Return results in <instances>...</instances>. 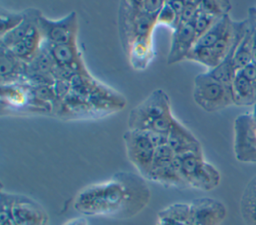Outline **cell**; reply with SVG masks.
<instances>
[{"mask_svg":"<svg viewBox=\"0 0 256 225\" xmlns=\"http://www.w3.org/2000/svg\"><path fill=\"white\" fill-rule=\"evenodd\" d=\"M150 198V189L142 176L120 171L79 190L73 199V208L86 217L123 220L142 212Z\"/></svg>","mask_w":256,"mask_h":225,"instance_id":"6da1fadb","label":"cell"},{"mask_svg":"<svg viewBox=\"0 0 256 225\" xmlns=\"http://www.w3.org/2000/svg\"><path fill=\"white\" fill-rule=\"evenodd\" d=\"M176 120L172 114L169 96L162 89H155L131 109L127 118V127L129 130L167 135Z\"/></svg>","mask_w":256,"mask_h":225,"instance_id":"7a4b0ae2","label":"cell"},{"mask_svg":"<svg viewBox=\"0 0 256 225\" xmlns=\"http://www.w3.org/2000/svg\"><path fill=\"white\" fill-rule=\"evenodd\" d=\"M157 16L145 14L136 9L131 1H121L118 9V31L124 53L140 42L153 41Z\"/></svg>","mask_w":256,"mask_h":225,"instance_id":"3957f363","label":"cell"},{"mask_svg":"<svg viewBox=\"0 0 256 225\" xmlns=\"http://www.w3.org/2000/svg\"><path fill=\"white\" fill-rule=\"evenodd\" d=\"M175 166L187 186L201 191H211L221 181L219 171L204 159L203 152L176 155Z\"/></svg>","mask_w":256,"mask_h":225,"instance_id":"277c9868","label":"cell"},{"mask_svg":"<svg viewBox=\"0 0 256 225\" xmlns=\"http://www.w3.org/2000/svg\"><path fill=\"white\" fill-rule=\"evenodd\" d=\"M53 106L39 100L28 83L1 85V113L43 114L52 113Z\"/></svg>","mask_w":256,"mask_h":225,"instance_id":"5b68a950","label":"cell"},{"mask_svg":"<svg viewBox=\"0 0 256 225\" xmlns=\"http://www.w3.org/2000/svg\"><path fill=\"white\" fill-rule=\"evenodd\" d=\"M192 97L202 110L209 113L234 105L231 86L223 84L208 72L195 76Z\"/></svg>","mask_w":256,"mask_h":225,"instance_id":"8992f818","label":"cell"},{"mask_svg":"<svg viewBox=\"0 0 256 225\" xmlns=\"http://www.w3.org/2000/svg\"><path fill=\"white\" fill-rule=\"evenodd\" d=\"M127 158L138 174L147 180L153 165L155 146L144 131L129 130L123 134Z\"/></svg>","mask_w":256,"mask_h":225,"instance_id":"52a82bcc","label":"cell"},{"mask_svg":"<svg viewBox=\"0 0 256 225\" xmlns=\"http://www.w3.org/2000/svg\"><path fill=\"white\" fill-rule=\"evenodd\" d=\"M233 151L237 161L256 163V132L252 114L245 112L237 116L233 124Z\"/></svg>","mask_w":256,"mask_h":225,"instance_id":"ba28073f","label":"cell"},{"mask_svg":"<svg viewBox=\"0 0 256 225\" xmlns=\"http://www.w3.org/2000/svg\"><path fill=\"white\" fill-rule=\"evenodd\" d=\"M38 26L43 41L48 44L60 45L77 41L79 25L78 16L74 11L57 20L50 19L41 14L38 20Z\"/></svg>","mask_w":256,"mask_h":225,"instance_id":"9c48e42d","label":"cell"},{"mask_svg":"<svg viewBox=\"0 0 256 225\" xmlns=\"http://www.w3.org/2000/svg\"><path fill=\"white\" fill-rule=\"evenodd\" d=\"M190 219L188 225H221L227 215L225 205L213 198L202 197L190 203Z\"/></svg>","mask_w":256,"mask_h":225,"instance_id":"30bf717a","label":"cell"},{"mask_svg":"<svg viewBox=\"0 0 256 225\" xmlns=\"http://www.w3.org/2000/svg\"><path fill=\"white\" fill-rule=\"evenodd\" d=\"M12 220L15 225H49V217L44 208L35 200L20 194L15 195Z\"/></svg>","mask_w":256,"mask_h":225,"instance_id":"8fae6325","label":"cell"},{"mask_svg":"<svg viewBox=\"0 0 256 225\" xmlns=\"http://www.w3.org/2000/svg\"><path fill=\"white\" fill-rule=\"evenodd\" d=\"M196 32L191 25L181 24L172 31L171 43L167 54V64L172 65L186 60L189 52L197 41Z\"/></svg>","mask_w":256,"mask_h":225,"instance_id":"7c38bea8","label":"cell"},{"mask_svg":"<svg viewBox=\"0 0 256 225\" xmlns=\"http://www.w3.org/2000/svg\"><path fill=\"white\" fill-rule=\"evenodd\" d=\"M26 71L27 63L16 57L9 49L0 45L1 85L26 83Z\"/></svg>","mask_w":256,"mask_h":225,"instance_id":"4fadbf2b","label":"cell"},{"mask_svg":"<svg viewBox=\"0 0 256 225\" xmlns=\"http://www.w3.org/2000/svg\"><path fill=\"white\" fill-rule=\"evenodd\" d=\"M167 144L175 155L190 152H202V147L194 134L180 121L176 120L167 134Z\"/></svg>","mask_w":256,"mask_h":225,"instance_id":"5bb4252c","label":"cell"},{"mask_svg":"<svg viewBox=\"0 0 256 225\" xmlns=\"http://www.w3.org/2000/svg\"><path fill=\"white\" fill-rule=\"evenodd\" d=\"M147 180L160 184L164 187L188 188L186 182L183 180L180 173L178 172L174 160L170 163L152 166Z\"/></svg>","mask_w":256,"mask_h":225,"instance_id":"9a60e30c","label":"cell"},{"mask_svg":"<svg viewBox=\"0 0 256 225\" xmlns=\"http://www.w3.org/2000/svg\"><path fill=\"white\" fill-rule=\"evenodd\" d=\"M233 102L236 106H254L256 104V89L241 71H237L231 85Z\"/></svg>","mask_w":256,"mask_h":225,"instance_id":"2e32d148","label":"cell"},{"mask_svg":"<svg viewBox=\"0 0 256 225\" xmlns=\"http://www.w3.org/2000/svg\"><path fill=\"white\" fill-rule=\"evenodd\" d=\"M24 13L25 17L21 24L12 31L0 37V45L8 48L22 40L28 34L31 28L38 22L39 16L42 14L41 11L36 8H27L24 10Z\"/></svg>","mask_w":256,"mask_h":225,"instance_id":"e0dca14e","label":"cell"},{"mask_svg":"<svg viewBox=\"0 0 256 225\" xmlns=\"http://www.w3.org/2000/svg\"><path fill=\"white\" fill-rule=\"evenodd\" d=\"M240 213L245 225H256V175L249 180L243 190Z\"/></svg>","mask_w":256,"mask_h":225,"instance_id":"ac0fdd59","label":"cell"},{"mask_svg":"<svg viewBox=\"0 0 256 225\" xmlns=\"http://www.w3.org/2000/svg\"><path fill=\"white\" fill-rule=\"evenodd\" d=\"M233 20L230 18L229 14L223 15L211 26V28L208 31H206L203 35H201L197 39L193 48H199V49L211 48L226 33V31L228 30Z\"/></svg>","mask_w":256,"mask_h":225,"instance_id":"d6986e66","label":"cell"},{"mask_svg":"<svg viewBox=\"0 0 256 225\" xmlns=\"http://www.w3.org/2000/svg\"><path fill=\"white\" fill-rule=\"evenodd\" d=\"M252 41H253V30L250 23V26L245 36L239 42L233 56L232 64L235 72L242 70L243 68H245L246 66L252 63Z\"/></svg>","mask_w":256,"mask_h":225,"instance_id":"ffe728a7","label":"cell"},{"mask_svg":"<svg viewBox=\"0 0 256 225\" xmlns=\"http://www.w3.org/2000/svg\"><path fill=\"white\" fill-rule=\"evenodd\" d=\"M25 13L21 12H10L5 9H1L0 12V36L12 31L21 24L24 20Z\"/></svg>","mask_w":256,"mask_h":225,"instance_id":"44dd1931","label":"cell"},{"mask_svg":"<svg viewBox=\"0 0 256 225\" xmlns=\"http://www.w3.org/2000/svg\"><path fill=\"white\" fill-rule=\"evenodd\" d=\"M220 17L214 16L206 11H204L200 6L199 9L194 17V19L191 22V25L193 26L197 37L199 38L201 35H203L206 31H208L211 26L219 19ZM197 38V39H198Z\"/></svg>","mask_w":256,"mask_h":225,"instance_id":"7402d4cb","label":"cell"},{"mask_svg":"<svg viewBox=\"0 0 256 225\" xmlns=\"http://www.w3.org/2000/svg\"><path fill=\"white\" fill-rule=\"evenodd\" d=\"M14 193L6 192L4 189H1V198H0V224L5 225L8 222L12 221V207L15 200Z\"/></svg>","mask_w":256,"mask_h":225,"instance_id":"603a6c76","label":"cell"},{"mask_svg":"<svg viewBox=\"0 0 256 225\" xmlns=\"http://www.w3.org/2000/svg\"><path fill=\"white\" fill-rule=\"evenodd\" d=\"M156 24L169 27L172 31L178 26L179 21L177 15L174 12L173 8L168 3V1H165L162 9L158 13L156 18Z\"/></svg>","mask_w":256,"mask_h":225,"instance_id":"cb8c5ba5","label":"cell"},{"mask_svg":"<svg viewBox=\"0 0 256 225\" xmlns=\"http://www.w3.org/2000/svg\"><path fill=\"white\" fill-rule=\"evenodd\" d=\"M200 7L214 16L222 17L223 15L229 14L231 4L228 1H201Z\"/></svg>","mask_w":256,"mask_h":225,"instance_id":"d4e9b609","label":"cell"},{"mask_svg":"<svg viewBox=\"0 0 256 225\" xmlns=\"http://www.w3.org/2000/svg\"><path fill=\"white\" fill-rule=\"evenodd\" d=\"M132 5L138 9L139 11L148 14V15H152V16H157L158 13L160 12V10L162 9L165 1H159V0H147V1H143V0H139V1H131Z\"/></svg>","mask_w":256,"mask_h":225,"instance_id":"484cf974","label":"cell"},{"mask_svg":"<svg viewBox=\"0 0 256 225\" xmlns=\"http://www.w3.org/2000/svg\"><path fill=\"white\" fill-rule=\"evenodd\" d=\"M184 2H185V6H184V10H183V13H182L179 25L191 23L192 20L194 19L195 15H196L198 9H199L200 4H201V1H189V0H186Z\"/></svg>","mask_w":256,"mask_h":225,"instance_id":"4316f807","label":"cell"},{"mask_svg":"<svg viewBox=\"0 0 256 225\" xmlns=\"http://www.w3.org/2000/svg\"><path fill=\"white\" fill-rule=\"evenodd\" d=\"M168 3H169L170 6L173 8L174 12H175L176 15H177L178 21H179V23H180V19H181L183 10H184L185 2H184V1H168ZM178 26H179V24H178ZM178 26H177V27H178Z\"/></svg>","mask_w":256,"mask_h":225,"instance_id":"83f0119b","label":"cell"},{"mask_svg":"<svg viewBox=\"0 0 256 225\" xmlns=\"http://www.w3.org/2000/svg\"><path fill=\"white\" fill-rule=\"evenodd\" d=\"M62 225H89V222H88L86 216L80 215V216L68 219Z\"/></svg>","mask_w":256,"mask_h":225,"instance_id":"f1b7e54d","label":"cell"},{"mask_svg":"<svg viewBox=\"0 0 256 225\" xmlns=\"http://www.w3.org/2000/svg\"><path fill=\"white\" fill-rule=\"evenodd\" d=\"M155 225H187L178 221H174L171 219H167V218H163V217H157L156 223Z\"/></svg>","mask_w":256,"mask_h":225,"instance_id":"f546056e","label":"cell"},{"mask_svg":"<svg viewBox=\"0 0 256 225\" xmlns=\"http://www.w3.org/2000/svg\"><path fill=\"white\" fill-rule=\"evenodd\" d=\"M251 23V22H250ZM253 30V41H252V64L256 66V26L251 23Z\"/></svg>","mask_w":256,"mask_h":225,"instance_id":"4dcf8cb0","label":"cell"},{"mask_svg":"<svg viewBox=\"0 0 256 225\" xmlns=\"http://www.w3.org/2000/svg\"><path fill=\"white\" fill-rule=\"evenodd\" d=\"M251 114H252V119H253L254 129H255V132H256V104L253 106L252 111H251Z\"/></svg>","mask_w":256,"mask_h":225,"instance_id":"1f68e13d","label":"cell"},{"mask_svg":"<svg viewBox=\"0 0 256 225\" xmlns=\"http://www.w3.org/2000/svg\"><path fill=\"white\" fill-rule=\"evenodd\" d=\"M5 225H15V223L13 222V220L12 221H10V222H8L7 224H5Z\"/></svg>","mask_w":256,"mask_h":225,"instance_id":"d6a6232c","label":"cell"}]
</instances>
